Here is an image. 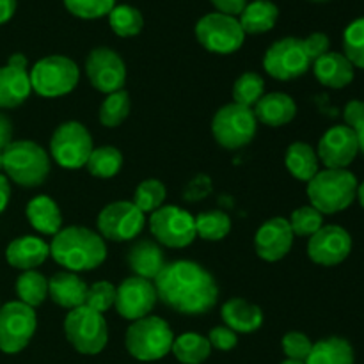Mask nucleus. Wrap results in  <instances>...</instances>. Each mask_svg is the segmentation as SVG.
<instances>
[{"instance_id":"1","label":"nucleus","mask_w":364,"mask_h":364,"mask_svg":"<svg viewBox=\"0 0 364 364\" xmlns=\"http://www.w3.org/2000/svg\"><path fill=\"white\" fill-rule=\"evenodd\" d=\"M153 284L156 297L181 315H205L219 299V288L212 274L188 259L167 263Z\"/></svg>"},{"instance_id":"2","label":"nucleus","mask_w":364,"mask_h":364,"mask_svg":"<svg viewBox=\"0 0 364 364\" xmlns=\"http://www.w3.org/2000/svg\"><path fill=\"white\" fill-rule=\"evenodd\" d=\"M50 256L68 272H87L107 258L105 240L84 226L63 228L50 242Z\"/></svg>"},{"instance_id":"3","label":"nucleus","mask_w":364,"mask_h":364,"mask_svg":"<svg viewBox=\"0 0 364 364\" xmlns=\"http://www.w3.org/2000/svg\"><path fill=\"white\" fill-rule=\"evenodd\" d=\"M358 178L348 169H323L308 181L309 205L322 215L347 210L358 198Z\"/></svg>"},{"instance_id":"4","label":"nucleus","mask_w":364,"mask_h":364,"mask_svg":"<svg viewBox=\"0 0 364 364\" xmlns=\"http://www.w3.org/2000/svg\"><path fill=\"white\" fill-rule=\"evenodd\" d=\"M4 173L20 187H39L48 178L50 155L34 141H13L4 149Z\"/></svg>"},{"instance_id":"5","label":"nucleus","mask_w":364,"mask_h":364,"mask_svg":"<svg viewBox=\"0 0 364 364\" xmlns=\"http://www.w3.org/2000/svg\"><path fill=\"white\" fill-rule=\"evenodd\" d=\"M174 334L169 323L160 316H144L132 322L124 334V347L137 361L151 363L166 358L173 348Z\"/></svg>"},{"instance_id":"6","label":"nucleus","mask_w":364,"mask_h":364,"mask_svg":"<svg viewBox=\"0 0 364 364\" xmlns=\"http://www.w3.org/2000/svg\"><path fill=\"white\" fill-rule=\"evenodd\" d=\"M64 334L71 347L84 355L100 354L109 341L105 316L87 306L68 311L64 318Z\"/></svg>"},{"instance_id":"7","label":"nucleus","mask_w":364,"mask_h":364,"mask_svg":"<svg viewBox=\"0 0 364 364\" xmlns=\"http://www.w3.org/2000/svg\"><path fill=\"white\" fill-rule=\"evenodd\" d=\"M32 91L43 98H60L70 95L78 84L80 70L77 63L66 55H48L34 64L28 73Z\"/></svg>"},{"instance_id":"8","label":"nucleus","mask_w":364,"mask_h":364,"mask_svg":"<svg viewBox=\"0 0 364 364\" xmlns=\"http://www.w3.org/2000/svg\"><path fill=\"white\" fill-rule=\"evenodd\" d=\"M258 130L252 109L238 103H228L220 107L212 121V134L217 144L226 149H240L255 139Z\"/></svg>"},{"instance_id":"9","label":"nucleus","mask_w":364,"mask_h":364,"mask_svg":"<svg viewBox=\"0 0 364 364\" xmlns=\"http://www.w3.org/2000/svg\"><path fill=\"white\" fill-rule=\"evenodd\" d=\"M92 149V137L87 128L78 121L59 124L50 139L48 155L64 169H80L87 164Z\"/></svg>"},{"instance_id":"10","label":"nucleus","mask_w":364,"mask_h":364,"mask_svg":"<svg viewBox=\"0 0 364 364\" xmlns=\"http://www.w3.org/2000/svg\"><path fill=\"white\" fill-rule=\"evenodd\" d=\"M196 38L205 50L219 55H230L242 48L245 32L237 16L208 13L196 23Z\"/></svg>"},{"instance_id":"11","label":"nucleus","mask_w":364,"mask_h":364,"mask_svg":"<svg viewBox=\"0 0 364 364\" xmlns=\"http://www.w3.org/2000/svg\"><path fill=\"white\" fill-rule=\"evenodd\" d=\"M149 230L160 245L183 249L196 240V217L174 205H164L149 217Z\"/></svg>"},{"instance_id":"12","label":"nucleus","mask_w":364,"mask_h":364,"mask_svg":"<svg viewBox=\"0 0 364 364\" xmlns=\"http://www.w3.org/2000/svg\"><path fill=\"white\" fill-rule=\"evenodd\" d=\"M38 327L36 311L23 302H7L0 308V350L18 354L31 343Z\"/></svg>"},{"instance_id":"13","label":"nucleus","mask_w":364,"mask_h":364,"mask_svg":"<svg viewBox=\"0 0 364 364\" xmlns=\"http://www.w3.org/2000/svg\"><path fill=\"white\" fill-rule=\"evenodd\" d=\"M311 66L301 38H283L267 48L263 68L276 80H294L302 77Z\"/></svg>"},{"instance_id":"14","label":"nucleus","mask_w":364,"mask_h":364,"mask_svg":"<svg viewBox=\"0 0 364 364\" xmlns=\"http://www.w3.org/2000/svg\"><path fill=\"white\" fill-rule=\"evenodd\" d=\"M98 231L103 240H135L146 224V215L132 201H114L98 215Z\"/></svg>"},{"instance_id":"15","label":"nucleus","mask_w":364,"mask_h":364,"mask_svg":"<svg viewBox=\"0 0 364 364\" xmlns=\"http://www.w3.org/2000/svg\"><path fill=\"white\" fill-rule=\"evenodd\" d=\"M85 73L92 87L105 95L121 91L127 82V64L117 52L107 46L91 50L85 59Z\"/></svg>"},{"instance_id":"16","label":"nucleus","mask_w":364,"mask_h":364,"mask_svg":"<svg viewBox=\"0 0 364 364\" xmlns=\"http://www.w3.org/2000/svg\"><path fill=\"white\" fill-rule=\"evenodd\" d=\"M156 290L153 281L142 279V277L132 276L128 279L121 281L119 287L116 288V308L117 315L123 316L124 320H141L148 316L155 308Z\"/></svg>"},{"instance_id":"17","label":"nucleus","mask_w":364,"mask_h":364,"mask_svg":"<svg viewBox=\"0 0 364 364\" xmlns=\"http://www.w3.org/2000/svg\"><path fill=\"white\" fill-rule=\"evenodd\" d=\"M352 251V237L338 224L322 226L308 242V256L311 262L322 267H334L343 263Z\"/></svg>"},{"instance_id":"18","label":"nucleus","mask_w":364,"mask_h":364,"mask_svg":"<svg viewBox=\"0 0 364 364\" xmlns=\"http://www.w3.org/2000/svg\"><path fill=\"white\" fill-rule=\"evenodd\" d=\"M358 153V134L347 124H338V127L329 128L322 135L318 149H316L318 160L326 166V169H347L355 160Z\"/></svg>"},{"instance_id":"19","label":"nucleus","mask_w":364,"mask_h":364,"mask_svg":"<svg viewBox=\"0 0 364 364\" xmlns=\"http://www.w3.org/2000/svg\"><path fill=\"white\" fill-rule=\"evenodd\" d=\"M294 231H291L290 223L284 217H274L263 223L259 230L256 231L255 249L256 255L265 262H279L294 245Z\"/></svg>"},{"instance_id":"20","label":"nucleus","mask_w":364,"mask_h":364,"mask_svg":"<svg viewBox=\"0 0 364 364\" xmlns=\"http://www.w3.org/2000/svg\"><path fill=\"white\" fill-rule=\"evenodd\" d=\"M128 267L134 272V276L142 277V279L155 281L156 276L162 272L166 263L162 247L159 242H153L149 238H141L132 244L128 251Z\"/></svg>"},{"instance_id":"21","label":"nucleus","mask_w":364,"mask_h":364,"mask_svg":"<svg viewBox=\"0 0 364 364\" xmlns=\"http://www.w3.org/2000/svg\"><path fill=\"white\" fill-rule=\"evenodd\" d=\"M87 284L84 279L77 276L75 272H57L48 279V297L60 308L77 309L85 304L87 297Z\"/></svg>"},{"instance_id":"22","label":"nucleus","mask_w":364,"mask_h":364,"mask_svg":"<svg viewBox=\"0 0 364 364\" xmlns=\"http://www.w3.org/2000/svg\"><path fill=\"white\" fill-rule=\"evenodd\" d=\"M258 123L267 124V127H284L291 123L297 116V105L295 100L287 92H269L259 98V102L252 107Z\"/></svg>"},{"instance_id":"23","label":"nucleus","mask_w":364,"mask_h":364,"mask_svg":"<svg viewBox=\"0 0 364 364\" xmlns=\"http://www.w3.org/2000/svg\"><path fill=\"white\" fill-rule=\"evenodd\" d=\"M50 256V244L39 237L14 238L6 249V259L11 267L21 270H34Z\"/></svg>"},{"instance_id":"24","label":"nucleus","mask_w":364,"mask_h":364,"mask_svg":"<svg viewBox=\"0 0 364 364\" xmlns=\"http://www.w3.org/2000/svg\"><path fill=\"white\" fill-rule=\"evenodd\" d=\"M220 318L224 326L240 334H251L263 326V311L256 304L233 297L220 308Z\"/></svg>"},{"instance_id":"25","label":"nucleus","mask_w":364,"mask_h":364,"mask_svg":"<svg viewBox=\"0 0 364 364\" xmlns=\"http://www.w3.org/2000/svg\"><path fill=\"white\" fill-rule=\"evenodd\" d=\"M316 80L331 89H343L354 80V66L350 60L338 52H327L313 63Z\"/></svg>"},{"instance_id":"26","label":"nucleus","mask_w":364,"mask_h":364,"mask_svg":"<svg viewBox=\"0 0 364 364\" xmlns=\"http://www.w3.org/2000/svg\"><path fill=\"white\" fill-rule=\"evenodd\" d=\"M32 85L28 71L6 64L0 68V109H14L31 96Z\"/></svg>"},{"instance_id":"27","label":"nucleus","mask_w":364,"mask_h":364,"mask_svg":"<svg viewBox=\"0 0 364 364\" xmlns=\"http://www.w3.org/2000/svg\"><path fill=\"white\" fill-rule=\"evenodd\" d=\"M25 213L31 226L41 235L55 237L63 230V215H60L59 206L48 196H36L34 199H31Z\"/></svg>"},{"instance_id":"28","label":"nucleus","mask_w":364,"mask_h":364,"mask_svg":"<svg viewBox=\"0 0 364 364\" xmlns=\"http://www.w3.org/2000/svg\"><path fill=\"white\" fill-rule=\"evenodd\" d=\"M279 18V9L272 0H252L240 13L242 28L247 34H265L272 31Z\"/></svg>"},{"instance_id":"29","label":"nucleus","mask_w":364,"mask_h":364,"mask_svg":"<svg viewBox=\"0 0 364 364\" xmlns=\"http://www.w3.org/2000/svg\"><path fill=\"white\" fill-rule=\"evenodd\" d=\"M288 173L301 181H311L320 171V160L315 149L308 142H294L288 146L287 155H284Z\"/></svg>"},{"instance_id":"30","label":"nucleus","mask_w":364,"mask_h":364,"mask_svg":"<svg viewBox=\"0 0 364 364\" xmlns=\"http://www.w3.org/2000/svg\"><path fill=\"white\" fill-rule=\"evenodd\" d=\"M354 348L345 338L331 336L313 343L306 364H354Z\"/></svg>"},{"instance_id":"31","label":"nucleus","mask_w":364,"mask_h":364,"mask_svg":"<svg viewBox=\"0 0 364 364\" xmlns=\"http://www.w3.org/2000/svg\"><path fill=\"white\" fill-rule=\"evenodd\" d=\"M171 352L181 364H203L212 354V345L206 336L185 333L174 338Z\"/></svg>"},{"instance_id":"32","label":"nucleus","mask_w":364,"mask_h":364,"mask_svg":"<svg viewBox=\"0 0 364 364\" xmlns=\"http://www.w3.org/2000/svg\"><path fill=\"white\" fill-rule=\"evenodd\" d=\"M16 294L25 306L38 308L48 297V279L38 270H25L16 281Z\"/></svg>"},{"instance_id":"33","label":"nucleus","mask_w":364,"mask_h":364,"mask_svg":"<svg viewBox=\"0 0 364 364\" xmlns=\"http://www.w3.org/2000/svg\"><path fill=\"white\" fill-rule=\"evenodd\" d=\"M123 162V153L119 149L114 146H100L92 149L85 167L96 178H112L119 173Z\"/></svg>"},{"instance_id":"34","label":"nucleus","mask_w":364,"mask_h":364,"mask_svg":"<svg viewBox=\"0 0 364 364\" xmlns=\"http://www.w3.org/2000/svg\"><path fill=\"white\" fill-rule=\"evenodd\" d=\"M231 231V219L220 210H208L196 217V233L199 238L208 242H219L226 238Z\"/></svg>"},{"instance_id":"35","label":"nucleus","mask_w":364,"mask_h":364,"mask_svg":"<svg viewBox=\"0 0 364 364\" xmlns=\"http://www.w3.org/2000/svg\"><path fill=\"white\" fill-rule=\"evenodd\" d=\"M109 25L119 38H134L144 27V18L139 9L134 6H114L109 13Z\"/></svg>"},{"instance_id":"36","label":"nucleus","mask_w":364,"mask_h":364,"mask_svg":"<svg viewBox=\"0 0 364 364\" xmlns=\"http://www.w3.org/2000/svg\"><path fill=\"white\" fill-rule=\"evenodd\" d=\"M265 95V80L255 71L242 73L233 84V103L252 109Z\"/></svg>"},{"instance_id":"37","label":"nucleus","mask_w":364,"mask_h":364,"mask_svg":"<svg viewBox=\"0 0 364 364\" xmlns=\"http://www.w3.org/2000/svg\"><path fill=\"white\" fill-rule=\"evenodd\" d=\"M130 114V95L124 89L107 95L100 107V123L107 128H116L123 123Z\"/></svg>"},{"instance_id":"38","label":"nucleus","mask_w":364,"mask_h":364,"mask_svg":"<svg viewBox=\"0 0 364 364\" xmlns=\"http://www.w3.org/2000/svg\"><path fill=\"white\" fill-rule=\"evenodd\" d=\"M167 198V188L166 185L160 180H155V178H149V180H144L142 183L137 185L134 194V205L141 210L142 213H153L159 208H162L164 201Z\"/></svg>"},{"instance_id":"39","label":"nucleus","mask_w":364,"mask_h":364,"mask_svg":"<svg viewBox=\"0 0 364 364\" xmlns=\"http://www.w3.org/2000/svg\"><path fill=\"white\" fill-rule=\"evenodd\" d=\"M343 50L352 66L364 70V18H358L345 28Z\"/></svg>"},{"instance_id":"40","label":"nucleus","mask_w":364,"mask_h":364,"mask_svg":"<svg viewBox=\"0 0 364 364\" xmlns=\"http://www.w3.org/2000/svg\"><path fill=\"white\" fill-rule=\"evenodd\" d=\"M295 237H313L323 226V215L311 205L294 210L288 219Z\"/></svg>"},{"instance_id":"41","label":"nucleus","mask_w":364,"mask_h":364,"mask_svg":"<svg viewBox=\"0 0 364 364\" xmlns=\"http://www.w3.org/2000/svg\"><path fill=\"white\" fill-rule=\"evenodd\" d=\"M63 2L73 16L82 18V20L109 16V13L116 6V0H63Z\"/></svg>"},{"instance_id":"42","label":"nucleus","mask_w":364,"mask_h":364,"mask_svg":"<svg viewBox=\"0 0 364 364\" xmlns=\"http://www.w3.org/2000/svg\"><path fill=\"white\" fill-rule=\"evenodd\" d=\"M114 302H116V287L109 281H98L87 288V297H85L84 306L105 315L112 308Z\"/></svg>"},{"instance_id":"43","label":"nucleus","mask_w":364,"mask_h":364,"mask_svg":"<svg viewBox=\"0 0 364 364\" xmlns=\"http://www.w3.org/2000/svg\"><path fill=\"white\" fill-rule=\"evenodd\" d=\"M281 347H283V352L284 355H287V359H294V361L304 363L306 359H308L309 352H311L313 341L309 340L304 333L291 331V333L284 334L283 341H281Z\"/></svg>"},{"instance_id":"44","label":"nucleus","mask_w":364,"mask_h":364,"mask_svg":"<svg viewBox=\"0 0 364 364\" xmlns=\"http://www.w3.org/2000/svg\"><path fill=\"white\" fill-rule=\"evenodd\" d=\"M208 341L212 345V348H217V350H233L238 343V334L235 331H231L230 327L226 326H217L210 331Z\"/></svg>"},{"instance_id":"45","label":"nucleus","mask_w":364,"mask_h":364,"mask_svg":"<svg viewBox=\"0 0 364 364\" xmlns=\"http://www.w3.org/2000/svg\"><path fill=\"white\" fill-rule=\"evenodd\" d=\"M302 43H304L306 52H308L309 59H311V64L315 63L316 59H320L322 55H326V53L329 52L331 46L329 38H327V34H323V32H313L308 38L302 39Z\"/></svg>"},{"instance_id":"46","label":"nucleus","mask_w":364,"mask_h":364,"mask_svg":"<svg viewBox=\"0 0 364 364\" xmlns=\"http://www.w3.org/2000/svg\"><path fill=\"white\" fill-rule=\"evenodd\" d=\"M343 117L345 124L348 128H352L355 134L361 132L364 128V102H361V100H352V102H348L347 107H345Z\"/></svg>"},{"instance_id":"47","label":"nucleus","mask_w":364,"mask_h":364,"mask_svg":"<svg viewBox=\"0 0 364 364\" xmlns=\"http://www.w3.org/2000/svg\"><path fill=\"white\" fill-rule=\"evenodd\" d=\"M210 2L213 4L217 13L230 14V16H240V13L247 6L249 0H210Z\"/></svg>"},{"instance_id":"48","label":"nucleus","mask_w":364,"mask_h":364,"mask_svg":"<svg viewBox=\"0 0 364 364\" xmlns=\"http://www.w3.org/2000/svg\"><path fill=\"white\" fill-rule=\"evenodd\" d=\"M13 142V123L4 112H0V149H6Z\"/></svg>"},{"instance_id":"49","label":"nucleus","mask_w":364,"mask_h":364,"mask_svg":"<svg viewBox=\"0 0 364 364\" xmlns=\"http://www.w3.org/2000/svg\"><path fill=\"white\" fill-rule=\"evenodd\" d=\"M16 0H0V25L7 23L16 11Z\"/></svg>"},{"instance_id":"50","label":"nucleus","mask_w":364,"mask_h":364,"mask_svg":"<svg viewBox=\"0 0 364 364\" xmlns=\"http://www.w3.org/2000/svg\"><path fill=\"white\" fill-rule=\"evenodd\" d=\"M9 198H11L9 180H7V176H4V174L0 173V213L6 210L7 203H9Z\"/></svg>"},{"instance_id":"51","label":"nucleus","mask_w":364,"mask_h":364,"mask_svg":"<svg viewBox=\"0 0 364 364\" xmlns=\"http://www.w3.org/2000/svg\"><path fill=\"white\" fill-rule=\"evenodd\" d=\"M7 64L16 68H25V70H27V57H25L23 53H13V55L9 57V60H7Z\"/></svg>"},{"instance_id":"52","label":"nucleus","mask_w":364,"mask_h":364,"mask_svg":"<svg viewBox=\"0 0 364 364\" xmlns=\"http://www.w3.org/2000/svg\"><path fill=\"white\" fill-rule=\"evenodd\" d=\"M355 199H359V203H361V206L364 208V181L358 187V198Z\"/></svg>"},{"instance_id":"53","label":"nucleus","mask_w":364,"mask_h":364,"mask_svg":"<svg viewBox=\"0 0 364 364\" xmlns=\"http://www.w3.org/2000/svg\"><path fill=\"white\" fill-rule=\"evenodd\" d=\"M358 141H359V151L364 155V128L361 132H358Z\"/></svg>"},{"instance_id":"54","label":"nucleus","mask_w":364,"mask_h":364,"mask_svg":"<svg viewBox=\"0 0 364 364\" xmlns=\"http://www.w3.org/2000/svg\"><path fill=\"white\" fill-rule=\"evenodd\" d=\"M4 171V149H0V173Z\"/></svg>"},{"instance_id":"55","label":"nucleus","mask_w":364,"mask_h":364,"mask_svg":"<svg viewBox=\"0 0 364 364\" xmlns=\"http://www.w3.org/2000/svg\"><path fill=\"white\" fill-rule=\"evenodd\" d=\"M281 364H306V363H302V361H294V359H287V361H283Z\"/></svg>"},{"instance_id":"56","label":"nucleus","mask_w":364,"mask_h":364,"mask_svg":"<svg viewBox=\"0 0 364 364\" xmlns=\"http://www.w3.org/2000/svg\"><path fill=\"white\" fill-rule=\"evenodd\" d=\"M313 2H326V0H313Z\"/></svg>"},{"instance_id":"57","label":"nucleus","mask_w":364,"mask_h":364,"mask_svg":"<svg viewBox=\"0 0 364 364\" xmlns=\"http://www.w3.org/2000/svg\"><path fill=\"white\" fill-rule=\"evenodd\" d=\"M0 308H2V306H0Z\"/></svg>"}]
</instances>
